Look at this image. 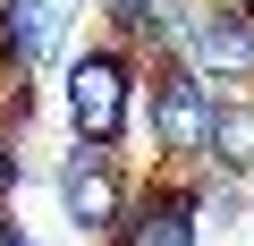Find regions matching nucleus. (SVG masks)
<instances>
[{
  "label": "nucleus",
  "mask_w": 254,
  "mask_h": 246,
  "mask_svg": "<svg viewBox=\"0 0 254 246\" xmlns=\"http://www.w3.org/2000/svg\"><path fill=\"white\" fill-rule=\"evenodd\" d=\"M102 246H203V178L127 187V212L110 221Z\"/></svg>",
  "instance_id": "obj_4"
},
{
  "label": "nucleus",
  "mask_w": 254,
  "mask_h": 246,
  "mask_svg": "<svg viewBox=\"0 0 254 246\" xmlns=\"http://www.w3.org/2000/svg\"><path fill=\"white\" fill-rule=\"evenodd\" d=\"M136 77H144V51H127V43H85V60H68V119H76V145H119V136H127Z\"/></svg>",
  "instance_id": "obj_1"
},
{
  "label": "nucleus",
  "mask_w": 254,
  "mask_h": 246,
  "mask_svg": "<svg viewBox=\"0 0 254 246\" xmlns=\"http://www.w3.org/2000/svg\"><path fill=\"white\" fill-rule=\"evenodd\" d=\"M203 170L254 178V85H229V93H220V110H212V145H203Z\"/></svg>",
  "instance_id": "obj_7"
},
{
  "label": "nucleus",
  "mask_w": 254,
  "mask_h": 246,
  "mask_svg": "<svg viewBox=\"0 0 254 246\" xmlns=\"http://www.w3.org/2000/svg\"><path fill=\"white\" fill-rule=\"evenodd\" d=\"M17 187V153H9V136H0V195Z\"/></svg>",
  "instance_id": "obj_8"
},
{
  "label": "nucleus",
  "mask_w": 254,
  "mask_h": 246,
  "mask_svg": "<svg viewBox=\"0 0 254 246\" xmlns=\"http://www.w3.org/2000/svg\"><path fill=\"white\" fill-rule=\"evenodd\" d=\"M0 246H34V238H26V229H17L9 212H0Z\"/></svg>",
  "instance_id": "obj_9"
},
{
  "label": "nucleus",
  "mask_w": 254,
  "mask_h": 246,
  "mask_svg": "<svg viewBox=\"0 0 254 246\" xmlns=\"http://www.w3.org/2000/svg\"><path fill=\"white\" fill-rule=\"evenodd\" d=\"M60 212L85 229V238H110V221L127 212V170L110 145H76L60 162Z\"/></svg>",
  "instance_id": "obj_5"
},
{
  "label": "nucleus",
  "mask_w": 254,
  "mask_h": 246,
  "mask_svg": "<svg viewBox=\"0 0 254 246\" xmlns=\"http://www.w3.org/2000/svg\"><path fill=\"white\" fill-rule=\"evenodd\" d=\"M144 102H153V145H161L178 170H195V162H203V145H212L220 85H212L203 68H187L178 51H153V85H144Z\"/></svg>",
  "instance_id": "obj_2"
},
{
  "label": "nucleus",
  "mask_w": 254,
  "mask_h": 246,
  "mask_svg": "<svg viewBox=\"0 0 254 246\" xmlns=\"http://www.w3.org/2000/svg\"><path fill=\"white\" fill-rule=\"evenodd\" d=\"M170 51H178L187 68H203L220 93H229V85H254V17L237 9V0H195Z\"/></svg>",
  "instance_id": "obj_3"
},
{
  "label": "nucleus",
  "mask_w": 254,
  "mask_h": 246,
  "mask_svg": "<svg viewBox=\"0 0 254 246\" xmlns=\"http://www.w3.org/2000/svg\"><path fill=\"white\" fill-rule=\"evenodd\" d=\"M76 9H85V0H0V68L34 77V68L68 43Z\"/></svg>",
  "instance_id": "obj_6"
},
{
  "label": "nucleus",
  "mask_w": 254,
  "mask_h": 246,
  "mask_svg": "<svg viewBox=\"0 0 254 246\" xmlns=\"http://www.w3.org/2000/svg\"><path fill=\"white\" fill-rule=\"evenodd\" d=\"M237 9H246V17H254V0H237Z\"/></svg>",
  "instance_id": "obj_10"
}]
</instances>
